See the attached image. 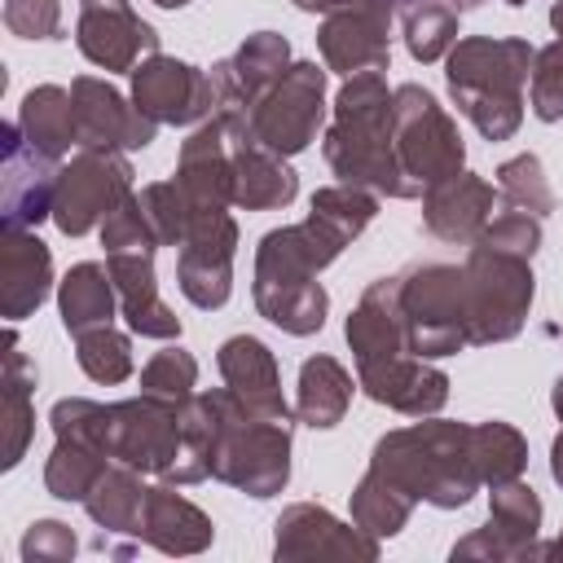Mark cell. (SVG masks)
<instances>
[{"instance_id":"cell-1","label":"cell","mask_w":563,"mask_h":563,"mask_svg":"<svg viewBox=\"0 0 563 563\" xmlns=\"http://www.w3.org/2000/svg\"><path fill=\"white\" fill-rule=\"evenodd\" d=\"M369 471L383 484H391L400 497L409 501L427 497L435 506H462L479 484V471L471 457V431L449 422L391 431L387 440H378Z\"/></svg>"},{"instance_id":"cell-2","label":"cell","mask_w":563,"mask_h":563,"mask_svg":"<svg viewBox=\"0 0 563 563\" xmlns=\"http://www.w3.org/2000/svg\"><path fill=\"white\" fill-rule=\"evenodd\" d=\"M391 101H387V88L378 79V70H361L343 92H339V123L325 141V158L330 167L356 185H374V189H387L396 198H409L418 194L409 180H405V167L396 163V145H391Z\"/></svg>"},{"instance_id":"cell-3","label":"cell","mask_w":563,"mask_h":563,"mask_svg":"<svg viewBox=\"0 0 563 563\" xmlns=\"http://www.w3.org/2000/svg\"><path fill=\"white\" fill-rule=\"evenodd\" d=\"M532 48L519 40H466L449 57V88L484 136H510L519 128V88L528 79Z\"/></svg>"},{"instance_id":"cell-4","label":"cell","mask_w":563,"mask_h":563,"mask_svg":"<svg viewBox=\"0 0 563 563\" xmlns=\"http://www.w3.org/2000/svg\"><path fill=\"white\" fill-rule=\"evenodd\" d=\"M532 303L528 255L479 242L466 264V339H510Z\"/></svg>"},{"instance_id":"cell-5","label":"cell","mask_w":563,"mask_h":563,"mask_svg":"<svg viewBox=\"0 0 563 563\" xmlns=\"http://www.w3.org/2000/svg\"><path fill=\"white\" fill-rule=\"evenodd\" d=\"M400 321L418 356L457 352L466 339V273L449 264H427L400 277Z\"/></svg>"},{"instance_id":"cell-6","label":"cell","mask_w":563,"mask_h":563,"mask_svg":"<svg viewBox=\"0 0 563 563\" xmlns=\"http://www.w3.org/2000/svg\"><path fill=\"white\" fill-rule=\"evenodd\" d=\"M391 119H396V154H400V167L409 176L413 189H431L449 176H457L462 167V141L453 132V123L440 114L435 97L422 92V88H400L396 92V106H391Z\"/></svg>"},{"instance_id":"cell-7","label":"cell","mask_w":563,"mask_h":563,"mask_svg":"<svg viewBox=\"0 0 563 563\" xmlns=\"http://www.w3.org/2000/svg\"><path fill=\"white\" fill-rule=\"evenodd\" d=\"M224 114H233V110H224ZM238 119L273 154L303 150L321 123V70L308 62L290 66V75H282L264 97H255Z\"/></svg>"},{"instance_id":"cell-8","label":"cell","mask_w":563,"mask_h":563,"mask_svg":"<svg viewBox=\"0 0 563 563\" xmlns=\"http://www.w3.org/2000/svg\"><path fill=\"white\" fill-rule=\"evenodd\" d=\"M132 185V167L110 150H84L62 167L53 194V220L62 233H88L101 216H110Z\"/></svg>"},{"instance_id":"cell-9","label":"cell","mask_w":563,"mask_h":563,"mask_svg":"<svg viewBox=\"0 0 563 563\" xmlns=\"http://www.w3.org/2000/svg\"><path fill=\"white\" fill-rule=\"evenodd\" d=\"M180 242H185V251H180V290L198 308L224 303L229 299V260H233V220L220 207L194 211Z\"/></svg>"},{"instance_id":"cell-10","label":"cell","mask_w":563,"mask_h":563,"mask_svg":"<svg viewBox=\"0 0 563 563\" xmlns=\"http://www.w3.org/2000/svg\"><path fill=\"white\" fill-rule=\"evenodd\" d=\"M70 106H75V136L84 150H141L154 141V119L141 110H128L123 97L101 84V79H75L70 88Z\"/></svg>"},{"instance_id":"cell-11","label":"cell","mask_w":563,"mask_h":563,"mask_svg":"<svg viewBox=\"0 0 563 563\" xmlns=\"http://www.w3.org/2000/svg\"><path fill=\"white\" fill-rule=\"evenodd\" d=\"M132 88H136V110L150 114L154 123H189L207 106H216L211 79H202L194 66L172 57H150L145 66H136Z\"/></svg>"},{"instance_id":"cell-12","label":"cell","mask_w":563,"mask_h":563,"mask_svg":"<svg viewBox=\"0 0 563 563\" xmlns=\"http://www.w3.org/2000/svg\"><path fill=\"white\" fill-rule=\"evenodd\" d=\"M57 176L48 154H40L18 123H4V229H26L53 211Z\"/></svg>"},{"instance_id":"cell-13","label":"cell","mask_w":563,"mask_h":563,"mask_svg":"<svg viewBox=\"0 0 563 563\" xmlns=\"http://www.w3.org/2000/svg\"><path fill=\"white\" fill-rule=\"evenodd\" d=\"M154 31L128 9V0H84L79 4V48L106 70H128L141 48H154Z\"/></svg>"},{"instance_id":"cell-14","label":"cell","mask_w":563,"mask_h":563,"mask_svg":"<svg viewBox=\"0 0 563 563\" xmlns=\"http://www.w3.org/2000/svg\"><path fill=\"white\" fill-rule=\"evenodd\" d=\"M48 277H53V260L48 246L22 229H4V246H0V308L9 321H22L31 308L44 303L48 295Z\"/></svg>"},{"instance_id":"cell-15","label":"cell","mask_w":563,"mask_h":563,"mask_svg":"<svg viewBox=\"0 0 563 563\" xmlns=\"http://www.w3.org/2000/svg\"><path fill=\"white\" fill-rule=\"evenodd\" d=\"M383 4L369 9V4H356V9H343L339 18L325 22L321 31V53L334 70H378L387 62V26H383Z\"/></svg>"},{"instance_id":"cell-16","label":"cell","mask_w":563,"mask_h":563,"mask_svg":"<svg viewBox=\"0 0 563 563\" xmlns=\"http://www.w3.org/2000/svg\"><path fill=\"white\" fill-rule=\"evenodd\" d=\"M220 369L233 387V396L260 413V418H286V405H282V391H277V369H273V356L260 339L251 334H238L220 347Z\"/></svg>"},{"instance_id":"cell-17","label":"cell","mask_w":563,"mask_h":563,"mask_svg":"<svg viewBox=\"0 0 563 563\" xmlns=\"http://www.w3.org/2000/svg\"><path fill=\"white\" fill-rule=\"evenodd\" d=\"M277 554L299 559V554H361L374 559L378 545L356 537L352 528H343L334 515L317 510V506H295L277 519Z\"/></svg>"},{"instance_id":"cell-18","label":"cell","mask_w":563,"mask_h":563,"mask_svg":"<svg viewBox=\"0 0 563 563\" xmlns=\"http://www.w3.org/2000/svg\"><path fill=\"white\" fill-rule=\"evenodd\" d=\"M110 277L114 290L123 299V317L132 321V330L141 334H180V321L158 303L154 295V273H150V251H114L110 255Z\"/></svg>"},{"instance_id":"cell-19","label":"cell","mask_w":563,"mask_h":563,"mask_svg":"<svg viewBox=\"0 0 563 563\" xmlns=\"http://www.w3.org/2000/svg\"><path fill=\"white\" fill-rule=\"evenodd\" d=\"M145 541H154L167 554H194L211 541V523L198 506H189L185 497L167 493V488H150L145 493V510H141V528Z\"/></svg>"},{"instance_id":"cell-20","label":"cell","mask_w":563,"mask_h":563,"mask_svg":"<svg viewBox=\"0 0 563 563\" xmlns=\"http://www.w3.org/2000/svg\"><path fill=\"white\" fill-rule=\"evenodd\" d=\"M361 383H365V391L374 400L396 405L405 413H431V409L444 405V374H435L427 365H409L400 356L361 369Z\"/></svg>"},{"instance_id":"cell-21","label":"cell","mask_w":563,"mask_h":563,"mask_svg":"<svg viewBox=\"0 0 563 563\" xmlns=\"http://www.w3.org/2000/svg\"><path fill=\"white\" fill-rule=\"evenodd\" d=\"M493 207V189L475 176H449L427 194V224L440 238H471Z\"/></svg>"},{"instance_id":"cell-22","label":"cell","mask_w":563,"mask_h":563,"mask_svg":"<svg viewBox=\"0 0 563 563\" xmlns=\"http://www.w3.org/2000/svg\"><path fill=\"white\" fill-rule=\"evenodd\" d=\"M18 128H22V136H26L40 154H48V158L66 154V145L79 141V136H75V106H70V92H62V88H31L26 101H22Z\"/></svg>"},{"instance_id":"cell-23","label":"cell","mask_w":563,"mask_h":563,"mask_svg":"<svg viewBox=\"0 0 563 563\" xmlns=\"http://www.w3.org/2000/svg\"><path fill=\"white\" fill-rule=\"evenodd\" d=\"M114 277H106L101 264H75L70 277L62 282V321L70 334H84V330H97V325H110L114 317V290H110Z\"/></svg>"},{"instance_id":"cell-24","label":"cell","mask_w":563,"mask_h":563,"mask_svg":"<svg viewBox=\"0 0 563 563\" xmlns=\"http://www.w3.org/2000/svg\"><path fill=\"white\" fill-rule=\"evenodd\" d=\"M347 400H352V378L330 356H317L303 365V374H299V418L303 422L334 427L343 418Z\"/></svg>"},{"instance_id":"cell-25","label":"cell","mask_w":563,"mask_h":563,"mask_svg":"<svg viewBox=\"0 0 563 563\" xmlns=\"http://www.w3.org/2000/svg\"><path fill=\"white\" fill-rule=\"evenodd\" d=\"M537 523H541V501L532 497V488H528V484H515V479L497 484L488 528H493V532L506 541L510 559H523V554H545V550L528 545V541H532V532H537Z\"/></svg>"},{"instance_id":"cell-26","label":"cell","mask_w":563,"mask_h":563,"mask_svg":"<svg viewBox=\"0 0 563 563\" xmlns=\"http://www.w3.org/2000/svg\"><path fill=\"white\" fill-rule=\"evenodd\" d=\"M101 475H106V453L101 449H92L84 440H70V435H57V449H53L48 471H44V484H48L53 497L84 501Z\"/></svg>"},{"instance_id":"cell-27","label":"cell","mask_w":563,"mask_h":563,"mask_svg":"<svg viewBox=\"0 0 563 563\" xmlns=\"http://www.w3.org/2000/svg\"><path fill=\"white\" fill-rule=\"evenodd\" d=\"M145 493L150 488H141V479L132 471H106L92 484V493L84 497V506H88V515L101 528H110V532H136L141 528V510H145Z\"/></svg>"},{"instance_id":"cell-28","label":"cell","mask_w":563,"mask_h":563,"mask_svg":"<svg viewBox=\"0 0 563 563\" xmlns=\"http://www.w3.org/2000/svg\"><path fill=\"white\" fill-rule=\"evenodd\" d=\"M471 457H475L479 479L506 484L523 471V440L506 422H484V427L471 431Z\"/></svg>"},{"instance_id":"cell-29","label":"cell","mask_w":563,"mask_h":563,"mask_svg":"<svg viewBox=\"0 0 563 563\" xmlns=\"http://www.w3.org/2000/svg\"><path fill=\"white\" fill-rule=\"evenodd\" d=\"M405 13V35H409V53L418 62H435L444 53V44L457 35V9L440 4V0H418Z\"/></svg>"},{"instance_id":"cell-30","label":"cell","mask_w":563,"mask_h":563,"mask_svg":"<svg viewBox=\"0 0 563 563\" xmlns=\"http://www.w3.org/2000/svg\"><path fill=\"white\" fill-rule=\"evenodd\" d=\"M79 339V365L97 378V383H119L128 378L132 369V356H128V339L114 334L110 325H97V330H84L75 334Z\"/></svg>"},{"instance_id":"cell-31","label":"cell","mask_w":563,"mask_h":563,"mask_svg":"<svg viewBox=\"0 0 563 563\" xmlns=\"http://www.w3.org/2000/svg\"><path fill=\"white\" fill-rule=\"evenodd\" d=\"M22 374H26V361H22V352L13 347V339H9V378H4L9 453H4V466H13V462L22 457V449H26V431H31V405H26V383H22Z\"/></svg>"},{"instance_id":"cell-32","label":"cell","mask_w":563,"mask_h":563,"mask_svg":"<svg viewBox=\"0 0 563 563\" xmlns=\"http://www.w3.org/2000/svg\"><path fill=\"white\" fill-rule=\"evenodd\" d=\"M497 176H501V189H506V198L515 202V211L545 216V211L554 207V198H550V189H545V180H541V163H537L532 154L510 158Z\"/></svg>"},{"instance_id":"cell-33","label":"cell","mask_w":563,"mask_h":563,"mask_svg":"<svg viewBox=\"0 0 563 563\" xmlns=\"http://www.w3.org/2000/svg\"><path fill=\"white\" fill-rule=\"evenodd\" d=\"M194 378H198V365H194L180 347H172V352H158V356L145 365L141 387H145V396H158V400H176V405H180V400L189 396Z\"/></svg>"},{"instance_id":"cell-34","label":"cell","mask_w":563,"mask_h":563,"mask_svg":"<svg viewBox=\"0 0 563 563\" xmlns=\"http://www.w3.org/2000/svg\"><path fill=\"white\" fill-rule=\"evenodd\" d=\"M532 110H537V119H545V123L563 119V35H559V44H550V48L537 57Z\"/></svg>"},{"instance_id":"cell-35","label":"cell","mask_w":563,"mask_h":563,"mask_svg":"<svg viewBox=\"0 0 563 563\" xmlns=\"http://www.w3.org/2000/svg\"><path fill=\"white\" fill-rule=\"evenodd\" d=\"M4 22L22 40H53L62 26V9H57V0H9Z\"/></svg>"},{"instance_id":"cell-36","label":"cell","mask_w":563,"mask_h":563,"mask_svg":"<svg viewBox=\"0 0 563 563\" xmlns=\"http://www.w3.org/2000/svg\"><path fill=\"white\" fill-rule=\"evenodd\" d=\"M70 554H75V537L66 523H57V519L31 523V532L22 541V559L35 563V559H70Z\"/></svg>"},{"instance_id":"cell-37","label":"cell","mask_w":563,"mask_h":563,"mask_svg":"<svg viewBox=\"0 0 563 563\" xmlns=\"http://www.w3.org/2000/svg\"><path fill=\"white\" fill-rule=\"evenodd\" d=\"M299 9H356V4H365V0H295Z\"/></svg>"},{"instance_id":"cell-38","label":"cell","mask_w":563,"mask_h":563,"mask_svg":"<svg viewBox=\"0 0 563 563\" xmlns=\"http://www.w3.org/2000/svg\"><path fill=\"white\" fill-rule=\"evenodd\" d=\"M550 466H554V479L563 484V435L554 440V462H550Z\"/></svg>"},{"instance_id":"cell-39","label":"cell","mask_w":563,"mask_h":563,"mask_svg":"<svg viewBox=\"0 0 563 563\" xmlns=\"http://www.w3.org/2000/svg\"><path fill=\"white\" fill-rule=\"evenodd\" d=\"M550 22H554V31H559V35H563V0H559V4H554V13H550Z\"/></svg>"},{"instance_id":"cell-40","label":"cell","mask_w":563,"mask_h":563,"mask_svg":"<svg viewBox=\"0 0 563 563\" xmlns=\"http://www.w3.org/2000/svg\"><path fill=\"white\" fill-rule=\"evenodd\" d=\"M554 409H559V418H563V378L554 383Z\"/></svg>"},{"instance_id":"cell-41","label":"cell","mask_w":563,"mask_h":563,"mask_svg":"<svg viewBox=\"0 0 563 563\" xmlns=\"http://www.w3.org/2000/svg\"><path fill=\"white\" fill-rule=\"evenodd\" d=\"M163 9H180V4H189V0H158Z\"/></svg>"},{"instance_id":"cell-42","label":"cell","mask_w":563,"mask_h":563,"mask_svg":"<svg viewBox=\"0 0 563 563\" xmlns=\"http://www.w3.org/2000/svg\"><path fill=\"white\" fill-rule=\"evenodd\" d=\"M550 554H563V537H559V541H554V545H550Z\"/></svg>"},{"instance_id":"cell-43","label":"cell","mask_w":563,"mask_h":563,"mask_svg":"<svg viewBox=\"0 0 563 563\" xmlns=\"http://www.w3.org/2000/svg\"><path fill=\"white\" fill-rule=\"evenodd\" d=\"M506 4H523V0H506Z\"/></svg>"}]
</instances>
